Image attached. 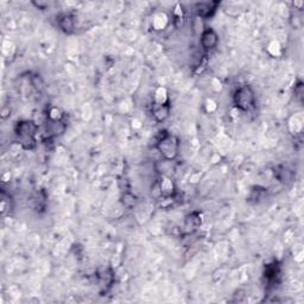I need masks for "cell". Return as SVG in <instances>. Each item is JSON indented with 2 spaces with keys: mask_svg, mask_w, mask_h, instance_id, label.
<instances>
[{
  "mask_svg": "<svg viewBox=\"0 0 304 304\" xmlns=\"http://www.w3.org/2000/svg\"><path fill=\"white\" fill-rule=\"evenodd\" d=\"M158 140L156 143V149L158 150L160 156L164 158L166 162H172L177 158L179 153V138L173 133L168 131L160 132Z\"/></svg>",
  "mask_w": 304,
  "mask_h": 304,
  "instance_id": "2",
  "label": "cell"
},
{
  "mask_svg": "<svg viewBox=\"0 0 304 304\" xmlns=\"http://www.w3.org/2000/svg\"><path fill=\"white\" fill-rule=\"evenodd\" d=\"M123 205L126 208H133L137 205V198L131 193H125L123 196Z\"/></svg>",
  "mask_w": 304,
  "mask_h": 304,
  "instance_id": "12",
  "label": "cell"
},
{
  "mask_svg": "<svg viewBox=\"0 0 304 304\" xmlns=\"http://www.w3.org/2000/svg\"><path fill=\"white\" fill-rule=\"evenodd\" d=\"M57 25L66 35H72L75 31V18L72 13L65 12L57 17Z\"/></svg>",
  "mask_w": 304,
  "mask_h": 304,
  "instance_id": "6",
  "label": "cell"
},
{
  "mask_svg": "<svg viewBox=\"0 0 304 304\" xmlns=\"http://www.w3.org/2000/svg\"><path fill=\"white\" fill-rule=\"evenodd\" d=\"M233 105L240 112H250L256 107V93L250 85L236 87L233 93Z\"/></svg>",
  "mask_w": 304,
  "mask_h": 304,
  "instance_id": "3",
  "label": "cell"
},
{
  "mask_svg": "<svg viewBox=\"0 0 304 304\" xmlns=\"http://www.w3.org/2000/svg\"><path fill=\"white\" fill-rule=\"evenodd\" d=\"M187 222H189L188 227H192V229H198L202 223V216L199 212H194L190 214L187 219Z\"/></svg>",
  "mask_w": 304,
  "mask_h": 304,
  "instance_id": "10",
  "label": "cell"
},
{
  "mask_svg": "<svg viewBox=\"0 0 304 304\" xmlns=\"http://www.w3.org/2000/svg\"><path fill=\"white\" fill-rule=\"evenodd\" d=\"M153 102H156V103H170L168 91H166L164 87H159V88L156 89L155 100H153Z\"/></svg>",
  "mask_w": 304,
  "mask_h": 304,
  "instance_id": "9",
  "label": "cell"
},
{
  "mask_svg": "<svg viewBox=\"0 0 304 304\" xmlns=\"http://www.w3.org/2000/svg\"><path fill=\"white\" fill-rule=\"evenodd\" d=\"M220 3L218 2H209V3H198L195 5V12L198 18L200 19H208L215 15L218 11Z\"/></svg>",
  "mask_w": 304,
  "mask_h": 304,
  "instance_id": "5",
  "label": "cell"
},
{
  "mask_svg": "<svg viewBox=\"0 0 304 304\" xmlns=\"http://www.w3.org/2000/svg\"><path fill=\"white\" fill-rule=\"evenodd\" d=\"M48 120L49 121H62L63 112L58 107H51L48 111Z\"/></svg>",
  "mask_w": 304,
  "mask_h": 304,
  "instance_id": "11",
  "label": "cell"
},
{
  "mask_svg": "<svg viewBox=\"0 0 304 304\" xmlns=\"http://www.w3.org/2000/svg\"><path fill=\"white\" fill-rule=\"evenodd\" d=\"M170 112H171V105L170 103H152L151 113L157 123L165 121L169 118Z\"/></svg>",
  "mask_w": 304,
  "mask_h": 304,
  "instance_id": "7",
  "label": "cell"
},
{
  "mask_svg": "<svg viewBox=\"0 0 304 304\" xmlns=\"http://www.w3.org/2000/svg\"><path fill=\"white\" fill-rule=\"evenodd\" d=\"M15 133L19 145L24 150H33L37 146L36 136L38 133V125L32 120H21L17 123Z\"/></svg>",
  "mask_w": 304,
  "mask_h": 304,
  "instance_id": "1",
  "label": "cell"
},
{
  "mask_svg": "<svg viewBox=\"0 0 304 304\" xmlns=\"http://www.w3.org/2000/svg\"><path fill=\"white\" fill-rule=\"evenodd\" d=\"M158 187L160 196H163V198H171L175 193V185H173L171 178L165 175L162 176V178L158 182Z\"/></svg>",
  "mask_w": 304,
  "mask_h": 304,
  "instance_id": "8",
  "label": "cell"
},
{
  "mask_svg": "<svg viewBox=\"0 0 304 304\" xmlns=\"http://www.w3.org/2000/svg\"><path fill=\"white\" fill-rule=\"evenodd\" d=\"M200 44L206 51L215 49L219 44V35L213 28H206L202 30L200 36Z\"/></svg>",
  "mask_w": 304,
  "mask_h": 304,
  "instance_id": "4",
  "label": "cell"
}]
</instances>
